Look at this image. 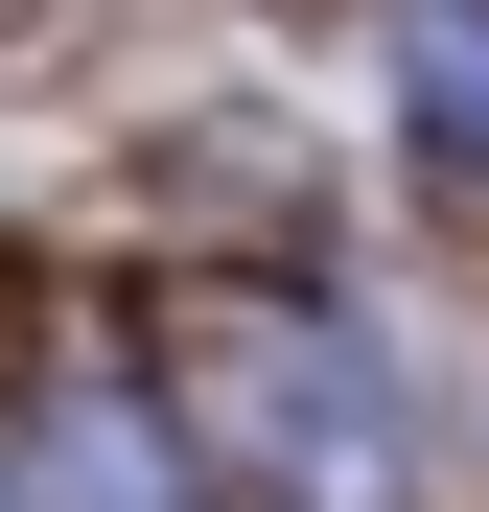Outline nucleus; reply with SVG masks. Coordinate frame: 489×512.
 I'll list each match as a JSON object with an SVG mask.
<instances>
[{"instance_id": "f257e3e1", "label": "nucleus", "mask_w": 489, "mask_h": 512, "mask_svg": "<svg viewBox=\"0 0 489 512\" xmlns=\"http://www.w3.org/2000/svg\"><path fill=\"white\" fill-rule=\"evenodd\" d=\"M187 396H210L303 512H396V396H373V350H350L326 303H210V326H187Z\"/></svg>"}, {"instance_id": "f03ea898", "label": "nucleus", "mask_w": 489, "mask_h": 512, "mask_svg": "<svg viewBox=\"0 0 489 512\" xmlns=\"http://www.w3.org/2000/svg\"><path fill=\"white\" fill-rule=\"evenodd\" d=\"M0 512H187V443H163V419H47V443H24V489H0Z\"/></svg>"}, {"instance_id": "7ed1b4c3", "label": "nucleus", "mask_w": 489, "mask_h": 512, "mask_svg": "<svg viewBox=\"0 0 489 512\" xmlns=\"http://www.w3.org/2000/svg\"><path fill=\"white\" fill-rule=\"evenodd\" d=\"M396 47H420V140L489 163V0H396Z\"/></svg>"}]
</instances>
